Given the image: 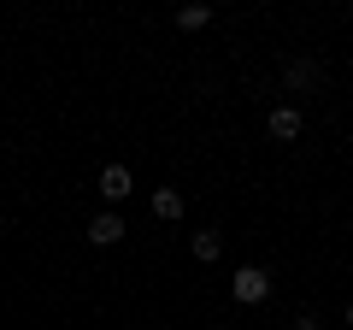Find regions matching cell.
Returning <instances> with one entry per match:
<instances>
[{
	"label": "cell",
	"mask_w": 353,
	"mask_h": 330,
	"mask_svg": "<svg viewBox=\"0 0 353 330\" xmlns=\"http://www.w3.org/2000/svg\"><path fill=\"white\" fill-rule=\"evenodd\" d=\"M218 248H224V236H218V230H201V236H189V254L201 260V266H206V260H218Z\"/></svg>",
	"instance_id": "8992f818"
},
{
	"label": "cell",
	"mask_w": 353,
	"mask_h": 330,
	"mask_svg": "<svg viewBox=\"0 0 353 330\" xmlns=\"http://www.w3.org/2000/svg\"><path fill=\"white\" fill-rule=\"evenodd\" d=\"M88 242H94V248H112V242H124V218H118V213H101L94 224H88Z\"/></svg>",
	"instance_id": "7a4b0ae2"
},
{
	"label": "cell",
	"mask_w": 353,
	"mask_h": 330,
	"mask_svg": "<svg viewBox=\"0 0 353 330\" xmlns=\"http://www.w3.org/2000/svg\"><path fill=\"white\" fill-rule=\"evenodd\" d=\"M230 295H236V301H241V307H259V301H265V295H271V278H265V271H259V266H241V271H236V278H230Z\"/></svg>",
	"instance_id": "6da1fadb"
},
{
	"label": "cell",
	"mask_w": 353,
	"mask_h": 330,
	"mask_svg": "<svg viewBox=\"0 0 353 330\" xmlns=\"http://www.w3.org/2000/svg\"><path fill=\"white\" fill-rule=\"evenodd\" d=\"M289 89H318V65L312 59H294L289 65Z\"/></svg>",
	"instance_id": "52a82bcc"
},
{
	"label": "cell",
	"mask_w": 353,
	"mask_h": 330,
	"mask_svg": "<svg viewBox=\"0 0 353 330\" xmlns=\"http://www.w3.org/2000/svg\"><path fill=\"white\" fill-rule=\"evenodd\" d=\"M153 213H159L165 224H176V218H183V195L176 189H153Z\"/></svg>",
	"instance_id": "5b68a950"
},
{
	"label": "cell",
	"mask_w": 353,
	"mask_h": 330,
	"mask_svg": "<svg viewBox=\"0 0 353 330\" xmlns=\"http://www.w3.org/2000/svg\"><path fill=\"white\" fill-rule=\"evenodd\" d=\"M347 324H353V307H347Z\"/></svg>",
	"instance_id": "9c48e42d"
},
{
	"label": "cell",
	"mask_w": 353,
	"mask_h": 330,
	"mask_svg": "<svg viewBox=\"0 0 353 330\" xmlns=\"http://www.w3.org/2000/svg\"><path fill=\"white\" fill-rule=\"evenodd\" d=\"M206 18H212V12H206V6H183V12H176V24H183V30H201Z\"/></svg>",
	"instance_id": "ba28073f"
},
{
	"label": "cell",
	"mask_w": 353,
	"mask_h": 330,
	"mask_svg": "<svg viewBox=\"0 0 353 330\" xmlns=\"http://www.w3.org/2000/svg\"><path fill=\"white\" fill-rule=\"evenodd\" d=\"M101 195H106V201H124V195H130V165H106V171H101Z\"/></svg>",
	"instance_id": "3957f363"
},
{
	"label": "cell",
	"mask_w": 353,
	"mask_h": 330,
	"mask_svg": "<svg viewBox=\"0 0 353 330\" xmlns=\"http://www.w3.org/2000/svg\"><path fill=\"white\" fill-rule=\"evenodd\" d=\"M271 136L294 142V136H301V113H294V106H277V113H271Z\"/></svg>",
	"instance_id": "277c9868"
}]
</instances>
